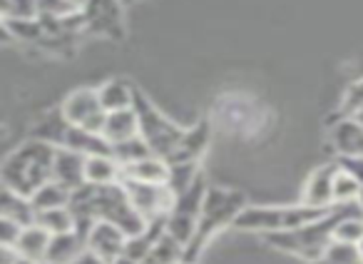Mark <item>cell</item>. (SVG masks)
<instances>
[{
  "mask_svg": "<svg viewBox=\"0 0 363 264\" xmlns=\"http://www.w3.org/2000/svg\"><path fill=\"white\" fill-rule=\"evenodd\" d=\"M70 212L75 217V232L87 239L97 222H110L120 227L127 237H135L147 227L145 217L135 209L125 185H82L72 192Z\"/></svg>",
  "mask_w": 363,
  "mask_h": 264,
  "instance_id": "1",
  "label": "cell"
},
{
  "mask_svg": "<svg viewBox=\"0 0 363 264\" xmlns=\"http://www.w3.org/2000/svg\"><path fill=\"white\" fill-rule=\"evenodd\" d=\"M55 155L57 148L35 138L18 145L6 158L3 170H0L3 189H13V192L23 194V197H33L43 185L52 180Z\"/></svg>",
  "mask_w": 363,
  "mask_h": 264,
  "instance_id": "2",
  "label": "cell"
},
{
  "mask_svg": "<svg viewBox=\"0 0 363 264\" xmlns=\"http://www.w3.org/2000/svg\"><path fill=\"white\" fill-rule=\"evenodd\" d=\"M361 212V207L356 204H333V209L326 214V217L316 219V222H308L298 229H291V232H272L264 234V242L272 249H279L284 254H291V257H298L303 262L313 264L326 254L328 244L333 242V232H336L338 222L348 214ZM363 214V212H361Z\"/></svg>",
  "mask_w": 363,
  "mask_h": 264,
  "instance_id": "3",
  "label": "cell"
},
{
  "mask_svg": "<svg viewBox=\"0 0 363 264\" xmlns=\"http://www.w3.org/2000/svg\"><path fill=\"white\" fill-rule=\"evenodd\" d=\"M249 207L247 197L242 192H234L227 187H209L207 197L202 204V214H199L197 232H194L192 242L187 244V252H184V262L187 264H199L202 252L209 247L214 237H217L222 229L234 227L237 217Z\"/></svg>",
  "mask_w": 363,
  "mask_h": 264,
  "instance_id": "4",
  "label": "cell"
},
{
  "mask_svg": "<svg viewBox=\"0 0 363 264\" xmlns=\"http://www.w3.org/2000/svg\"><path fill=\"white\" fill-rule=\"evenodd\" d=\"M333 207L321 209L311 204H264V207H247L234 222V229L249 234H272V232H291L308 222L326 217Z\"/></svg>",
  "mask_w": 363,
  "mask_h": 264,
  "instance_id": "5",
  "label": "cell"
},
{
  "mask_svg": "<svg viewBox=\"0 0 363 264\" xmlns=\"http://www.w3.org/2000/svg\"><path fill=\"white\" fill-rule=\"evenodd\" d=\"M132 107H135L137 120H140V138L150 145L157 158L167 160L177 150V145L182 143L187 127L177 125L164 112L157 110V105L142 90L135 92V105Z\"/></svg>",
  "mask_w": 363,
  "mask_h": 264,
  "instance_id": "6",
  "label": "cell"
},
{
  "mask_svg": "<svg viewBox=\"0 0 363 264\" xmlns=\"http://www.w3.org/2000/svg\"><path fill=\"white\" fill-rule=\"evenodd\" d=\"M207 180L204 175H199V180L187 189L184 194L174 197V204H172L169 214H167V232L174 239H179L184 247L192 242L194 232H197L199 224V214H202V204L204 197H207Z\"/></svg>",
  "mask_w": 363,
  "mask_h": 264,
  "instance_id": "7",
  "label": "cell"
},
{
  "mask_svg": "<svg viewBox=\"0 0 363 264\" xmlns=\"http://www.w3.org/2000/svg\"><path fill=\"white\" fill-rule=\"evenodd\" d=\"M82 21H85L87 35L122 40L127 33L122 0H87L82 8Z\"/></svg>",
  "mask_w": 363,
  "mask_h": 264,
  "instance_id": "8",
  "label": "cell"
},
{
  "mask_svg": "<svg viewBox=\"0 0 363 264\" xmlns=\"http://www.w3.org/2000/svg\"><path fill=\"white\" fill-rule=\"evenodd\" d=\"M60 110L70 120V125L82 127V130L102 132V127H105L107 110L102 107L97 87H80V90L70 92L60 105Z\"/></svg>",
  "mask_w": 363,
  "mask_h": 264,
  "instance_id": "9",
  "label": "cell"
},
{
  "mask_svg": "<svg viewBox=\"0 0 363 264\" xmlns=\"http://www.w3.org/2000/svg\"><path fill=\"white\" fill-rule=\"evenodd\" d=\"M127 194L137 212L145 217V222L167 217L174 204V192L167 185H150V182H135V180H122Z\"/></svg>",
  "mask_w": 363,
  "mask_h": 264,
  "instance_id": "10",
  "label": "cell"
},
{
  "mask_svg": "<svg viewBox=\"0 0 363 264\" xmlns=\"http://www.w3.org/2000/svg\"><path fill=\"white\" fill-rule=\"evenodd\" d=\"M328 143L336 158H353L363 155V122L358 117L336 115L328 130Z\"/></svg>",
  "mask_w": 363,
  "mask_h": 264,
  "instance_id": "11",
  "label": "cell"
},
{
  "mask_svg": "<svg viewBox=\"0 0 363 264\" xmlns=\"http://www.w3.org/2000/svg\"><path fill=\"white\" fill-rule=\"evenodd\" d=\"M338 172V163L321 165L311 172V177L306 180V187H303V204H311V207L328 209L333 207V180Z\"/></svg>",
  "mask_w": 363,
  "mask_h": 264,
  "instance_id": "12",
  "label": "cell"
},
{
  "mask_svg": "<svg viewBox=\"0 0 363 264\" xmlns=\"http://www.w3.org/2000/svg\"><path fill=\"white\" fill-rule=\"evenodd\" d=\"M127 234L120 227L110 222H97L87 234V249H92L95 254H100L107 264H112L127 247Z\"/></svg>",
  "mask_w": 363,
  "mask_h": 264,
  "instance_id": "13",
  "label": "cell"
},
{
  "mask_svg": "<svg viewBox=\"0 0 363 264\" xmlns=\"http://www.w3.org/2000/svg\"><path fill=\"white\" fill-rule=\"evenodd\" d=\"M209 138H212V127H209L207 120H199L194 122L192 127H187L184 132V138L182 143L177 145L174 153L167 158V163L174 165V163H199L204 158L209 148Z\"/></svg>",
  "mask_w": 363,
  "mask_h": 264,
  "instance_id": "14",
  "label": "cell"
},
{
  "mask_svg": "<svg viewBox=\"0 0 363 264\" xmlns=\"http://www.w3.org/2000/svg\"><path fill=\"white\" fill-rule=\"evenodd\" d=\"M52 180H57V182L70 189V192L80 189L82 185H87V158L80 153H72V150L57 148Z\"/></svg>",
  "mask_w": 363,
  "mask_h": 264,
  "instance_id": "15",
  "label": "cell"
},
{
  "mask_svg": "<svg viewBox=\"0 0 363 264\" xmlns=\"http://www.w3.org/2000/svg\"><path fill=\"white\" fill-rule=\"evenodd\" d=\"M137 135H140V120H137L135 107H130V110L107 112L105 127H102V138H105L112 148L137 138Z\"/></svg>",
  "mask_w": 363,
  "mask_h": 264,
  "instance_id": "16",
  "label": "cell"
},
{
  "mask_svg": "<svg viewBox=\"0 0 363 264\" xmlns=\"http://www.w3.org/2000/svg\"><path fill=\"white\" fill-rule=\"evenodd\" d=\"M70 127H72L70 120L62 115L60 107H55V110L45 112V115H43L40 120L33 125L30 138L43 140V143L52 145V148H62V145H65L67 132H70Z\"/></svg>",
  "mask_w": 363,
  "mask_h": 264,
  "instance_id": "17",
  "label": "cell"
},
{
  "mask_svg": "<svg viewBox=\"0 0 363 264\" xmlns=\"http://www.w3.org/2000/svg\"><path fill=\"white\" fill-rule=\"evenodd\" d=\"M52 234L48 229H43L40 224H30V227L23 229L21 239H18L16 249L21 252L23 259L33 264H43L48 259V249H50Z\"/></svg>",
  "mask_w": 363,
  "mask_h": 264,
  "instance_id": "18",
  "label": "cell"
},
{
  "mask_svg": "<svg viewBox=\"0 0 363 264\" xmlns=\"http://www.w3.org/2000/svg\"><path fill=\"white\" fill-rule=\"evenodd\" d=\"M87 249V239L80 232L52 234L50 249H48V264H72Z\"/></svg>",
  "mask_w": 363,
  "mask_h": 264,
  "instance_id": "19",
  "label": "cell"
},
{
  "mask_svg": "<svg viewBox=\"0 0 363 264\" xmlns=\"http://www.w3.org/2000/svg\"><path fill=\"white\" fill-rule=\"evenodd\" d=\"M65 150H72V153H80L85 158H95V155H112V145L102 138V132H90L82 130V127H70L65 138Z\"/></svg>",
  "mask_w": 363,
  "mask_h": 264,
  "instance_id": "20",
  "label": "cell"
},
{
  "mask_svg": "<svg viewBox=\"0 0 363 264\" xmlns=\"http://www.w3.org/2000/svg\"><path fill=\"white\" fill-rule=\"evenodd\" d=\"M122 180H135V182H150V185H167L169 180V163L164 158H145L135 165L122 167Z\"/></svg>",
  "mask_w": 363,
  "mask_h": 264,
  "instance_id": "21",
  "label": "cell"
},
{
  "mask_svg": "<svg viewBox=\"0 0 363 264\" xmlns=\"http://www.w3.org/2000/svg\"><path fill=\"white\" fill-rule=\"evenodd\" d=\"M135 92L137 87H132L127 80L122 77H112V80L102 82L97 87V95H100V102L107 112H117V110H130L135 105Z\"/></svg>",
  "mask_w": 363,
  "mask_h": 264,
  "instance_id": "22",
  "label": "cell"
},
{
  "mask_svg": "<svg viewBox=\"0 0 363 264\" xmlns=\"http://www.w3.org/2000/svg\"><path fill=\"white\" fill-rule=\"evenodd\" d=\"M0 214L6 219L23 224V227H30L35 224L38 209L33 204L30 197H23V194L13 192V189H3V197H0Z\"/></svg>",
  "mask_w": 363,
  "mask_h": 264,
  "instance_id": "23",
  "label": "cell"
},
{
  "mask_svg": "<svg viewBox=\"0 0 363 264\" xmlns=\"http://www.w3.org/2000/svg\"><path fill=\"white\" fill-rule=\"evenodd\" d=\"M122 165L115 155H95L87 158V182L90 185H115L122 182Z\"/></svg>",
  "mask_w": 363,
  "mask_h": 264,
  "instance_id": "24",
  "label": "cell"
},
{
  "mask_svg": "<svg viewBox=\"0 0 363 264\" xmlns=\"http://www.w3.org/2000/svg\"><path fill=\"white\" fill-rule=\"evenodd\" d=\"M33 204H35L38 212H45V209H57V207H70L72 192L67 187H62L57 180L45 182L35 194H33Z\"/></svg>",
  "mask_w": 363,
  "mask_h": 264,
  "instance_id": "25",
  "label": "cell"
},
{
  "mask_svg": "<svg viewBox=\"0 0 363 264\" xmlns=\"http://www.w3.org/2000/svg\"><path fill=\"white\" fill-rule=\"evenodd\" d=\"M184 252H187V247L179 239L172 237L169 232H164V237L155 244V249L145 259V264H179L184 262Z\"/></svg>",
  "mask_w": 363,
  "mask_h": 264,
  "instance_id": "26",
  "label": "cell"
},
{
  "mask_svg": "<svg viewBox=\"0 0 363 264\" xmlns=\"http://www.w3.org/2000/svg\"><path fill=\"white\" fill-rule=\"evenodd\" d=\"M202 175L199 163H174L169 165V180H167V187L174 192V197L184 194Z\"/></svg>",
  "mask_w": 363,
  "mask_h": 264,
  "instance_id": "27",
  "label": "cell"
},
{
  "mask_svg": "<svg viewBox=\"0 0 363 264\" xmlns=\"http://www.w3.org/2000/svg\"><path fill=\"white\" fill-rule=\"evenodd\" d=\"M35 224H40V227L48 229L50 234H65L75 229V217H72L70 207L45 209V212H38Z\"/></svg>",
  "mask_w": 363,
  "mask_h": 264,
  "instance_id": "28",
  "label": "cell"
},
{
  "mask_svg": "<svg viewBox=\"0 0 363 264\" xmlns=\"http://www.w3.org/2000/svg\"><path fill=\"white\" fill-rule=\"evenodd\" d=\"M112 155L117 158V163L122 165V167H127V165H135V163H140V160H145V158H152V148L145 143V140L137 135V138H132V140H127V143H120V145H115L112 148Z\"/></svg>",
  "mask_w": 363,
  "mask_h": 264,
  "instance_id": "29",
  "label": "cell"
},
{
  "mask_svg": "<svg viewBox=\"0 0 363 264\" xmlns=\"http://www.w3.org/2000/svg\"><path fill=\"white\" fill-rule=\"evenodd\" d=\"M313 264H363V257H361V252H358V244L333 239V242L328 244L326 254Z\"/></svg>",
  "mask_w": 363,
  "mask_h": 264,
  "instance_id": "30",
  "label": "cell"
},
{
  "mask_svg": "<svg viewBox=\"0 0 363 264\" xmlns=\"http://www.w3.org/2000/svg\"><path fill=\"white\" fill-rule=\"evenodd\" d=\"M361 187L363 185L356 177L338 167L336 180H333V204H356L361 197Z\"/></svg>",
  "mask_w": 363,
  "mask_h": 264,
  "instance_id": "31",
  "label": "cell"
},
{
  "mask_svg": "<svg viewBox=\"0 0 363 264\" xmlns=\"http://www.w3.org/2000/svg\"><path fill=\"white\" fill-rule=\"evenodd\" d=\"M40 0H3V21H33Z\"/></svg>",
  "mask_w": 363,
  "mask_h": 264,
  "instance_id": "32",
  "label": "cell"
},
{
  "mask_svg": "<svg viewBox=\"0 0 363 264\" xmlns=\"http://www.w3.org/2000/svg\"><path fill=\"white\" fill-rule=\"evenodd\" d=\"M333 239L338 242H348V244H358L363 239V214H348L338 222L336 232H333Z\"/></svg>",
  "mask_w": 363,
  "mask_h": 264,
  "instance_id": "33",
  "label": "cell"
},
{
  "mask_svg": "<svg viewBox=\"0 0 363 264\" xmlns=\"http://www.w3.org/2000/svg\"><path fill=\"white\" fill-rule=\"evenodd\" d=\"M361 112H363V77L346 87L341 105H338V115L341 117H356Z\"/></svg>",
  "mask_w": 363,
  "mask_h": 264,
  "instance_id": "34",
  "label": "cell"
},
{
  "mask_svg": "<svg viewBox=\"0 0 363 264\" xmlns=\"http://www.w3.org/2000/svg\"><path fill=\"white\" fill-rule=\"evenodd\" d=\"M80 8L70 0H40L38 6V18H67V16H77Z\"/></svg>",
  "mask_w": 363,
  "mask_h": 264,
  "instance_id": "35",
  "label": "cell"
},
{
  "mask_svg": "<svg viewBox=\"0 0 363 264\" xmlns=\"http://www.w3.org/2000/svg\"><path fill=\"white\" fill-rule=\"evenodd\" d=\"M23 229H26L23 224L3 217V224H0V244H6V247H16L18 239H21V234H23Z\"/></svg>",
  "mask_w": 363,
  "mask_h": 264,
  "instance_id": "36",
  "label": "cell"
},
{
  "mask_svg": "<svg viewBox=\"0 0 363 264\" xmlns=\"http://www.w3.org/2000/svg\"><path fill=\"white\" fill-rule=\"evenodd\" d=\"M338 167L343 172H348L351 177H356L363 185V155H353V158H336Z\"/></svg>",
  "mask_w": 363,
  "mask_h": 264,
  "instance_id": "37",
  "label": "cell"
},
{
  "mask_svg": "<svg viewBox=\"0 0 363 264\" xmlns=\"http://www.w3.org/2000/svg\"><path fill=\"white\" fill-rule=\"evenodd\" d=\"M21 252H18L16 247H6V244H3V247H0V264H18L21 262Z\"/></svg>",
  "mask_w": 363,
  "mask_h": 264,
  "instance_id": "38",
  "label": "cell"
},
{
  "mask_svg": "<svg viewBox=\"0 0 363 264\" xmlns=\"http://www.w3.org/2000/svg\"><path fill=\"white\" fill-rule=\"evenodd\" d=\"M72 264H107V262L100 257V254H95V252H92V249H85V252H82L80 257H77Z\"/></svg>",
  "mask_w": 363,
  "mask_h": 264,
  "instance_id": "39",
  "label": "cell"
},
{
  "mask_svg": "<svg viewBox=\"0 0 363 264\" xmlns=\"http://www.w3.org/2000/svg\"><path fill=\"white\" fill-rule=\"evenodd\" d=\"M112 264H140V262H135V259H132V257H127V254L122 252L120 257H117V259H115V262H112Z\"/></svg>",
  "mask_w": 363,
  "mask_h": 264,
  "instance_id": "40",
  "label": "cell"
},
{
  "mask_svg": "<svg viewBox=\"0 0 363 264\" xmlns=\"http://www.w3.org/2000/svg\"><path fill=\"white\" fill-rule=\"evenodd\" d=\"M70 3H75V6L82 11V8H85V3H87V0H70Z\"/></svg>",
  "mask_w": 363,
  "mask_h": 264,
  "instance_id": "41",
  "label": "cell"
},
{
  "mask_svg": "<svg viewBox=\"0 0 363 264\" xmlns=\"http://www.w3.org/2000/svg\"><path fill=\"white\" fill-rule=\"evenodd\" d=\"M122 3H125V8H127V6H137V3H142V0H122Z\"/></svg>",
  "mask_w": 363,
  "mask_h": 264,
  "instance_id": "42",
  "label": "cell"
},
{
  "mask_svg": "<svg viewBox=\"0 0 363 264\" xmlns=\"http://www.w3.org/2000/svg\"><path fill=\"white\" fill-rule=\"evenodd\" d=\"M358 207H361V212H363V187H361V197H358Z\"/></svg>",
  "mask_w": 363,
  "mask_h": 264,
  "instance_id": "43",
  "label": "cell"
},
{
  "mask_svg": "<svg viewBox=\"0 0 363 264\" xmlns=\"http://www.w3.org/2000/svg\"><path fill=\"white\" fill-rule=\"evenodd\" d=\"M358 252H361V257H363V239L358 242Z\"/></svg>",
  "mask_w": 363,
  "mask_h": 264,
  "instance_id": "44",
  "label": "cell"
},
{
  "mask_svg": "<svg viewBox=\"0 0 363 264\" xmlns=\"http://www.w3.org/2000/svg\"><path fill=\"white\" fill-rule=\"evenodd\" d=\"M18 264H33V262H28V259H21V262H18Z\"/></svg>",
  "mask_w": 363,
  "mask_h": 264,
  "instance_id": "45",
  "label": "cell"
},
{
  "mask_svg": "<svg viewBox=\"0 0 363 264\" xmlns=\"http://www.w3.org/2000/svg\"><path fill=\"white\" fill-rule=\"evenodd\" d=\"M356 117H358V120H361V122H363V112H361V115H356Z\"/></svg>",
  "mask_w": 363,
  "mask_h": 264,
  "instance_id": "46",
  "label": "cell"
},
{
  "mask_svg": "<svg viewBox=\"0 0 363 264\" xmlns=\"http://www.w3.org/2000/svg\"><path fill=\"white\" fill-rule=\"evenodd\" d=\"M179 264H187V262H179Z\"/></svg>",
  "mask_w": 363,
  "mask_h": 264,
  "instance_id": "47",
  "label": "cell"
},
{
  "mask_svg": "<svg viewBox=\"0 0 363 264\" xmlns=\"http://www.w3.org/2000/svg\"><path fill=\"white\" fill-rule=\"evenodd\" d=\"M43 264H48V262H43Z\"/></svg>",
  "mask_w": 363,
  "mask_h": 264,
  "instance_id": "48",
  "label": "cell"
}]
</instances>
